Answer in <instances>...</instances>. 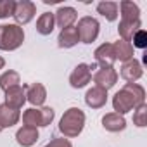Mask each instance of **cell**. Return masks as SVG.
<instances>
[{
  "instance_id": "cell-3",
  "label": "cell",
  "mask_w": 147,
  "mask_h": 147,
  "mask_svg": "<svg viewBox=\"0 0 147 147\" xmlns=\"http://www.w3.org/2000/svg\"><path fill=\"white\" fill-rule=\"evenodd\" d=\"M24 42V30L19 24H0V50H16Z\"/></svg>"
},
{
  "instance_id": "cell-30",
  "label": "cell",
  "mask_w": 147,
  "mask_h": 147,
  "mask_svg": "<svg viewBox=\"0 0 147 147\" xmlns=\"http://www.w3.org/2000/svg\"><path fill=\"white\" fill-rule=\"evenodd\" d=\"M0 131H2V128H0Z\"/></svg>"
},
{
  "instance_id": "cell-12",
  "label": "cell",
  "mask_w": 147,
  "mask_h": 147,
  "mask_svg": "<svg viewBox=\"0 0 147 147\" xmlns=\"http://www.w3.org/2000/svg\"><path fill=\"white\" fill-rule=\"evenodd\" d=\"M54 19H55V24L61 30H64V28L73 26V23L78 19V12L73 7H59L57 12L54 14Z\"/></svg>"
},
{
  "instance_id": "cell-27",
  "label": "cell",
  "mask_w": 147,
  "mask_h": 147,
  "mask_svg": "<svg viewBox=\"0 0 147 147\" xmlns=\"http://www.w3.org/2000/svg\"><path fill=\"white\" fill-rule=\"evenodd\" d=\"M14 4H16V2H12V0H0V19L12 16V12H14Z\"/></svg>"
},
{
  "instance_id": "cell-7",
  "label": "cell",
  "mask_w": 147,
  "mask_h": 147,
  "mask_svg": "<svg viewBox=\"0 0 147 147\" xmlns=\"http://www.w3.org/2000/svg\"><path fill=\"white\" fill-rule=\"evenodd\" d=\"M36 14V5L30 0H23V2H16L14 4V12L12 18L16 19V24H28Z\"/></svg>"
},
{
  "instance_id": "cell-9",
  "label": "cell",
  "mask_w": 147,
  "mask_h": 147,
  "mask_svg": "<svg viewBox=\"0 0 147 147\" xmlns=\"http://www.w3.org/2000/svg\"><path fill=\"white\" fill-rule=\"evenodd\" d=\"M119 75H121V78H125L128 83H135V82H137V80H140V78H142V75H144V71H142V64L133 57V59H130V61L123 62Z\"/></svg>"
},
{
  "instance_id": "cell-24",
  "label": "cell",
  "mask_w": 147,
  "mask_h": 147,
  "mask_svg": "<svg viewBox=\"0 0 147 147\" xmlns=\"http://www.w3.org/2000/svg\"><path fill=\"white\" fill-rule=\"evenodd\" d=\"M97 12L113 23L118 19V4L116 2H100V4H97Z\"/></svg>"
},
{
  "instance_id": "cell-25",
  "label": "cell",
  "mask_w": 147,
  "mask_h": 147,
  "mask_svg": "<svg viewBox=\"0 0 147 147\" xmlns=\"http://www.w3.org/2000/svg\"><path fill=\"white\" fill-rule=\"evenodd\" d=\"M133 125L138 126V128H144L147 125V106L145 104L133 109Z\"/></svg>"
},
{
  "instance_id": "cell-22",
  "label": "cell",
  "mask_w": 147,
  "mask_h": 147,
  "mask_svg": "<svg viewBox=\"0 0 147 147\" xmlns=\"http://www.w3.org/2000/svg\"><path fill=\"white\" fill-rule=\"evenodd\" d=\"M54 26H55V19H54V14L52 12H43L38 19H36V31L43 36L50 35L54 31Z\"/></svg>"
},
{
  "instance_id": "cell-6",
  "label": "cell",
  "mask_w": 147,
  "mask_h": 147,
  "mask_svg": "<svg viewBox=\"0 0 147 147\" xmlns=\"http://www.w3.org/2000/svg\"><path fill=\"white\" fill-rule=\"evenodd\" d=\"M92 69H95V66H90V64H85V62L78 64L69 75V85L73 88L87 87L90 83V80H92Z\"/></svg>"
},
{
  "instance_id": "cell-18",
  "label": "cell",
  "mask_w": 147,
  "mask_h": 147,
  "mask_svg": "<svg viewBox=\"0 0 147 147\" xmlns=\"http://www.w3.org/2000/svg\"><path fill=\"white\" fill-rule=\"evenodd\" d=\"M19 118H21V114H19L18 109H12V107H9L5 104L0 106V128H2V130L18 125Z\"/></svg>"
},
{
  "instance_id": "cell-8",
  "label": "cell",
  "mask_w": 147,
  "mask_h": 147,
  "mask_svg": "<svg viewBox=\"0 0 147 147\" xmlns=\"http://www.w3.org/2000/svg\"><path fill=\"white\" fill-rule=\"evenodd\" d=\"M118 82V73L113 66H104V67H99L94 75V83L95 87H100L104 90H109L116 85Z\"/></svg>"
},
{
  "instance_id": "cell-23",
  "label": "cell",
  "mask_w": 147,
  "mask_h": 147,
  "mask_svg": "<svg viewBox=\"0 0 147 147\" xmlns=\"http://www.w3.org/2000/svg\"><path fill=\"white\" fill-rule=\"evenodd\" d=\"M19 83H21V78H19V73L18 71L9 69V71H5L4 75L0 76V88H2L4 92H7L12 87H18Z\"/></svg>"
},
{
  "instance_id": "cell-10",
  "label": "cell",
  "mask_w": 147,
  "mask_h": 147,
  "mask_svg": "<svg viewBox=\"0 0 147 147\" xmlns=\"http://www.w3.org/2000/svg\"><path fill=\"white\" fill-rule=\"evenodd\" d=\"M107 102V90L100 88V87H92L87 90L85 94V104L92 109H100L104 107Z\"/></svg>"
},
{
  "instance_id": "cell-26",
  "label": "cell",
  "mask_w": 147,
  "mask_h": 147,
  "mask_svg": "<svg viewBox=\"0 0 147 147\" xmlns=\"http://www.w3.org/2000/svg\"><path fill=\"white\" fill-rule=\"evenodd\" d=\"M131 42H133V45L131 47H137V49H145L147 47V33H145V30H138L135 35H133V38H131ZM130 42V43H131Z\"/></svg>"
},
{
  "instance_id": "cell-16",
  "label": "cell",
  "mask_w": 147,
  "mask_h": 147,
  "mask_svg": "<svg viewBox=\"0 0 147 147\" xmlns=\"http://www.w3.org/2000/svg\"><path fill=\"white\" fill-rule=\"evenodd\" d=\"M40 138L38 135V130L36 128H31V126H21L18 131H16V140L21 147H31L36 144V140Z\"/></svg>"
},
{
  "instance_id": "cell-2",
  "label": "cell",
  "mask_w": 147,
  "mask_h": 147,
  "mask_svg": "<svg viewBox=\"0 0 147 147\" xmlns=\"http://www.w3.org/2000/svg\"><path fill=\"white\" fill-rule=\"evenodd\" d=\"M83 126H85V113L80 107H69L59 121V131L66 138L78 137L83 131Z\"/></svg>"
},
{
  "instance_id": "cell-4",
  "label": "cell",
  "mask_w": 147,
  "mask_h": 147,
  "mask_svg": "<svg viewBox=\"0 0 147 147\" xmlns=\"http://www.w3.org/2000/svg\"><path fill=\"white\" fill-rule=\"evenodd\" d=\"M54 116H55V113L52 107H42V109L30 107L23 113V123H24V126H31V128L49 126L54 121Z\"/></svg>"
},
{
  "instance_id": "cell-29",
  "label": "cell",
  "mask_w": 147,
  "mask_h": 147,
  "mask_svg": "<svg viewBox=\"0 0 147 147\" xmlns=\"http://www.w3.org/2000/svg\"><path fill=\"white\" fill-rule=\"evenodd\" d=\"M4 66H5V59L0 55V69H4Z\"/></svg>"
},
{
  "instance_id": "cell-13",
  "label": "cell",
  "mask_w": 147,
  "mask_h": 147,
  "mask_svg": "<svg viewBox=\"0 0 147 147\" xmlns=\"http://www.w3.org/2000/svg\"><path fill=\"white\" fill-rule=\"evenodd\" d=\"M94 57L97 61V64L100 67L104 66H113L116 62V57H114V49H113V43H102L95 49L94 52Z\"/></svg>"
},
{
  "instance_id": "cell-21",
  "label": "cell",
  "mask_w": 147,
  "mask_h": 147,
  "mask_svg": "<svg viewBox=\"0 0 147 147\" xmlns=\"http://www.w3.org/2000/svg\"><path fill=\"white\" fill-rule=\"evenodd\" d=\"M113 49H114V57H116V61L126 62V61L133 59V47H131L130 42L118 40V42L113 43Z\"/></svg>"
},
{
  "instance_id": "cell-20",
  "label": "cell",
  "mask_w": 147,
  "mask_h": 147,
  "mask_svg": "<svg viewBox=\"0 0 147 147\" xmlns=\"http://www.w3.org/2000/svg\"><path fill=\"white\" fill-rule=\"evenodd\" d=\"M118 11L121 12V19L125 21H135L140 19V9L135 2H130V0H123V2L118 4Z\"/></svg>"
},
{
  "instance_id": "cell-19",
  "label": "cell",
  "mask_w": 147,
  "mask_h": 147,
  "mask_svg": "<svg viewBox=\"0 0 147 147\" xmlns=\"http://www.w3.org/2000/svg\"><path fill=\"white\" fill-rule=\"evenodd\" d=\"M138 30H142L140 19H135V21H125V19H121L119 21V26H118V33H119L121 40H125V42H131L133 35Z\"/></svg>"
},
{
  "instance_id": "cell-11",
  "label": "cell",
  "mask_w": 147,
  "mask_h": 147,
  "mask_svg": "<svg viewBox=\"0 0 147 147\" xmlns=\"http://www.w3.org/2000/svg\"><path fill=\"white\" fill-rule=\"evenodd\" d=\"M26 102V88L18 85V87H12L5 92V106L12 107V109H21Z\"/></svg>"
},
{
  "instance_id": "cell-28",
  "label": "cell",
  "mask_w": 147,
  "mask_h": 147,
  "mask_svg": "<svg viewBox=\"0 0 147 147\" xmlns=\"http://www.w3.org/2000/svg\"><path fill=\"white\" fill-rule=\"evenodd\" d=\"M45 147H73V145H71V142H69L67 138L62 137V138H54V140H50Z\"/></svg>"
},
{
  "instance_id": "cell-14",
  "label": "cell",
  "mask_w": 147,
  "mask_h": 147,
  "mask_svg": "<svg viewBox=\"0 0 147 147\" xmlns=\"http://www.w3.org/2000/svg\"><path fill=\"white\" fill-rule=\"evenodd\" d=\"M26 100L31 106H43L47 100V88L42 83H33L26 88Z\"/></svg>"
},
{
  "instance_id": "cell-1",
  "label": "cell",
  "mask_w": 147,
  "mask_h": 147,
  "mask_svg": "<svg viewBox=\"0 0 147 147\" xmlns=\"http://www.w3.org/2000/svg\"><path fill=\"white\" fill-rule=\"evenodd\" d=\"M142 104H145V90L138 83H126L113 97V107L121 116L137 109Z\"/></svg>"
},
{
  "instance_id": "cell-17",
  "label": "cell",
  "mask_w": 147,
  "mask_h": 147,
  "mask_svg": "<svg viewBox=\"0 0 147 147\" xmlns=\"http://www.w3.org/2000/svg\"><path fill=\"white\" fill-rule=\"evenodd\" d=\"M78 42H80V36H78L76 26H69V28L61 30V33L57 36V45L61 49H71V47H75Z\"/></svg>"
},
{
  "instance_id": "cell-5",
  "label": "cell",
  "mask_w": 147,
  "mask_h": 147,
  "mask_svg": "<svg viewBox=\"0 0 147 147\" xmlns=\"http://www.w3.org/2000/svg\"><path fill=\"white\" fill-rule=\"evenodd\" d=\"M99 30H100V24L92 16L80 18L78 26H76V31H78V36H80L82 43H92V42H95L97 36H99Z\"/></svg>"
},
{
  "instance_id": "cell-15",
  "label": "cell",
  "mask_w": 147,
  "mask_h": 147,
  "mask_svg": "<svg viewBox=\"0 0 147 147\" xmlns=\"http://www.w3.org/2000/svg\"><path fill=\"white\" fill-rule=\"evenodd\" d=\"M102 126L107 131L118 133V131H123L126 128V119H125V116H121L118 113H107L102 118Z\"/></svg>"
}]
</instances>
